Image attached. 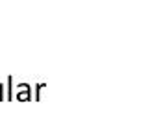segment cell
Listing matches in <instances>:
<instances>
[]
</instances>
